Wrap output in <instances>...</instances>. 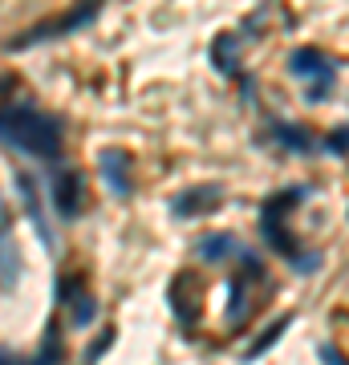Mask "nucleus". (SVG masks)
Listing matches in <instances>:
<instances>
[{
	"instance_id": "nucleus-9",
	"label": "nucleus",
	"mask_w": 349,
	"mask_h": 365,
	"mask_svg": "<svg viewBox=\"0 0 349 365\" xmlns=\"http://www.w3.org/2000/svg\"><path fill=\"white\" fill-rule=\"evenodd\" d=\"M288 69L297 78H309L313 86H333V78H337V61L325 57L321 49H293L288 53Z\"/></svg>"
},
{
	"instance_id": "nucleus-3",
	"label": "nucleus",
	"mask_w": 349,
	"mask_h": 365,
	"mask_svg": "<svg viewBox=\"0 0 349 365\" xmlns=\"http://www.w3.org/2000/svg\"><path fill=\"white\" fill-rule=\"evenodd\" d=\"M57 304L69 309V321L74 329H90L98 321V297H93L81 276H61L57 280Z\"/></svg>"
},
{
	"instance_id": "nucleus-19",
	"label": "nucleus",
	"mask_w": 349,
	"mask_h": 365,
	"mask_svg": "<svg viewBox=\"0 0 349 365\" xmlns=\"http://www.w3.org/2000/svg\"><path fill=\"white\" fill-rule=\"evenodd\" d=\"M317 357H321V365H345V357H341L337 345H317Z\"/></svg>"
},
{
	"instance_id": "nucleus-11",
	"label": "nucleus",
	"mask_w": 349,
	"mask_h": 365,
	"mask_svg": "<svg viewBox=\"0 0 349 365\" xmlns=\"http://www.w3.org/2000/svg\"><path fill=\"white\" fill-rule=\"evenodd\" d=\"M16 191H21V203H25V211H29V220H33V227H37L41 244L53 252V227H49V215H45V207H41L37 179H33V175H25V170H16Z\"/></svg>"
},
{
	"instance_id": "nucleus-15",
	"label": "nucleus",
	"mask_w": 349,
	"mask_h": 365,
	"mask_svg": "<svg viewBox=\"0 0 349 365\" xmlns=\"http://www.w3.org/2000/svg\"><path fill=\"white\" fill-rule=\"evenodd\" d=\"M232 49H240V37L236 33H220L216 45H211V66L220 69V73H228V78L240 73V57H232Z\"/></svg>"
},
{
	"instance_id": "nucleus-7",
	"label": "nucleus",
	"mask_w": 349,
	"mask_h": 365,
	"mask_svg": "<svg viewBox=\"0 0 349 365\" xmlns=\"http://www.w3.org/2000/svg\"><path fill=\"white\" fill-rule=\"evenodd\" d=\"M98 170H102L106 187L114 191L118 199H130L134 195V158H130V150H122V146H106L102 155H98Z\"/></svg>"
},
{
	"instance_id": "nucleus-1",
	"label": "nucleus",
	"mask_w": 349,
	"mask_h": 365,
	"mask_svg": "<svg viewBox=\"0 0 349 365\" xmlns=\"http://www.w3.org/2000/svg\"><path fill=\"white\" fill-rule=\"evenodd\" d=\"M309 199V187H285V191H272L264 203H260V235L276 256H285L297 272H317L321 268V256L317 252H305L297 244V235L288 232V215L293 207H300Z\"/></svg>"
},
{
	"instance_id": "nucleus-14",
	"label": "nucleus",
	"mask_w": 349,
	"mask_h": 365,
	"mask_svg": "<svg viewBox=\"0 0 349 365\" xmlns=\"http://www.w3.org/2000/svg\"><path fill=\"white\" fill-rule=\"evenodd\" d=\"M236 248H240V240H236L232 232H207L199 244H195V256L203 264H223V260H232Z\"/></svg>"
},
{
	"instance_id": "nucleus-17",
	"label": "nucleus",
	"mask_w": 349,
	"mask_h": 365,
	"mask_svg": "<svg viewBox=\"0 0 349 365\" xmlns=\"http://www.w3.org/2000/svg\"><path fill=\"white\" fill-rule=\"evenodd\" d=\"M114 337H118L114 329H106L102 337H98V341L90 345V353H86V365H98V361H102V353H110V345H114Z\"/></svg>"
},
{
	"instance_id": "nucleus-18",
	"label": "nucleus",
	"mask_w": 349,
	"mask_h": 365,
	"mask_svg": "<svg viewBox=\"0 0 349 365\" xmlns=\"http://www.w3.org/2000/svg\"><path fill=\"white\" fill-rule=\"evenodd\" d=\"M325 150H329L333 158H345V126H337V130L325 138Z\"/></svg>"
},
{
	"instance_id": "nucleus-6",
	"label": "nucleus",
	"mask_w": 349,
	"mask_h": 365,
	"mask_svg": "<svg viewBox=\"0 0 349 365\" xmlns=\"http://www.w3.org/2000/svg\"><path fill=\"white\" fill-rule=\"evenodd\" d=\"M21 272H25V260H21V244H16V232H13V215L0 199V288L13 292L21 284Z\"/></svg>"
},
{
	"instance_id": "nucleus-20",
	"label": "nucleus",
	"mask_w": 349,
	"mask_h": 365,
	"mask_svg": "<svg viewBox=\"0 0 349 365\" xmlns=\"http://www.w3.org/2000/svg\"><path fill=\"white\" fill-rule=\"evenodd\" d=\"M0 93H4V81H0Z\"/></svg>"
},
{
	"instance_id": "nucleus-10",
	"label": "nucleus",
	"mask_w": 349,
	"mask_h": 365,
	"mask_svg": "<svg viewBox=\"0 0 349 365\" xmlns=\"http://www.w3.org/2000/svg\"><path fill=\"white\" fill-rule=\"evenodd\" d=\"M98 9H102V0H86L81 9H74V13L57 16V25H37L33 33H25V37L16 41V49L21 45H33V41H49V37H61V33H69V29H81L86 21H93L98 16Z\"/></svg>"
},
{
	"instance_id": "nucleus-12",
	"label": "nucleus",
	"mask_w": 349,
	"mask_h": 365,
	"mask_svg": "<svg viewBox=\"0 0 349 365\" xmlns=\"http://www.w3.org/2000/svg\"><path fill=\"white\" fill-rule=\"evenodd\" d=\"M61 357H65L61 325H57V321H49V325H45V345H41L37 357L21 361V357H9V353H0V365H61Z\"/></svg>"
},
{
	"instance_id": "nucleus-16",
	"label": "nucleus",
	"mask_w": 349,
	"mask_h": 365,
	"mask_svg": "<svg viewBox=\"0 0 349 365\" xmlns=\"http://www.w3.org/2000/svg\"><path fill=\"white\" fill-rule=\"evenodd\" d=\"M288 325H293V313L276 317V325H268L256 341H252V349H244V361H256V357H264V353H268L272 345H276V341H280V337L288 333Z\"/></svg>"
},
{
	"instance_id": "nucleus-8",
	"label": "nucleus",
	"mask_w": 349,
	"mask_h": 365,
	"mask_svg": "<svg viewBox=\"0 0 349 365\" xmlns=\"http://www.w3.org/2000/svg\"><path fill=\"white\" fill-rule=\"evenodd\" d=\"M223 203V187L220 182H203V187H187L171 199V215L175 220H195V215H211Z\"/></svg>"
},
{
	"instance_id": "nucleus-2",
	"label": "nucleus",
	"mask_w": 349,
	"mask_h": 365,
	"mask_svg": "<svg viewBox=\"0 0 349 365\" xmlns=\"http://www.w3.org/2000/svg\"><path fill=\"white\" fill-rule=\"evenodd\" d=\"M0 143L29 158L57 163L65 146V130L57 118L41 114L33 106H9V110H0Z\"/></svg>"
},
{
	"instance_id": "nucleus-5",
	"label": "nucleus",
	"mask_w": 349,
	"mask_h": 365,
	"mask_svg": "<svg viewBox=\"0 0 349 365\" xmlns=\"http://www.w3.org/2000/svg\"><path fill=\"white\" fill-rule=\"evenodd\" d=\"M49 199H53V207H57V215H61V220H78L81 207H86V182H81L78 170H69V167L53 170Z\"/></svg>"
},
{
	"instance_id": "nucleus-13",
	"label": "nucleus",
	"mask_w": 349,
	"mask_h": 365,
	"mask_svg": "<svg viewBox=\"0 0 349 365\" xmlns=\"http://www.w3.org/2000/svg\"><path fill=\"white\" fill-rule=\"evenodd\" d=\"M268 138L276 146H285L288 155H309V150H313V134L305 130V126L280 122V118H272V122H268Z\"/></svg>"
},
{
	"instance_id": "nucleus-4",
	"label": "nucleus",
	"mask_w": 349,
	"mask_h": 365,
	"mask_svg": "<svg viewBox=\"0 0 349 365\" xmlns=\"http://www.w3.org/2000/svg\"><path fill=\"white\" fill-rule=\"evenodd\" d=\"M167 300H171V313L179 317L183 329H195L199 313H203V284L195 280V272H179L167 288Z\"/></svg>"
}]
</instances>
